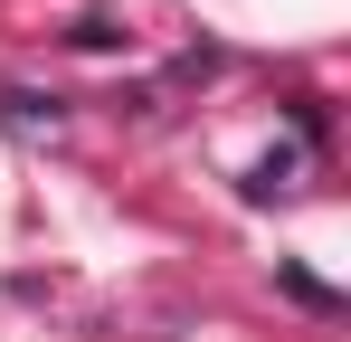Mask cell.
I'll return each instance as SVG.
<instances>
[{
  "instance_id": "6da1fadb",
  "label": "cell",
  "mask_w": 351,
  "mask_h": 342,
  "mask_svg": "<svg viewBox=\"0 0 351 342\" xmlns=\"http://www.w3.org/2000/svg\"><path fill=\"white\" fill-rule=\"evenodd\" d=\"M0 124H58V95H29V86H0Z\"/></svg>"
},
{
  "instance_id": "7a4b0ae2",
  "label": "cell",
  "mask_w": 351,
  "mask_h": 342,
  "mask_svg": "<svg viewBox=\"0 0 351 342\" xmlns=\"http://www.w3.org/2000/svg\"><path fill=\"white\" fill-rule=\"evenodd\" d=\"M285 295H294V304H313V314H332V285L304 276V266H285Z\"/></svg>"
},
{
  "instance_id": "3957f363",
  "label": "cell",
  "mask_w": 351,
  "mask_h": 342,
  "mask_svg": "<svg viewBox=\"0 0 351 342\" xmlns=\"http://www.w3.org/2000/svg\"><path fill=\"white\" fill-rule=\"evenodd\" d=\"M66 38H76V48H123V29H114V19H76Z\"/></svg>"
}]
</instances>
